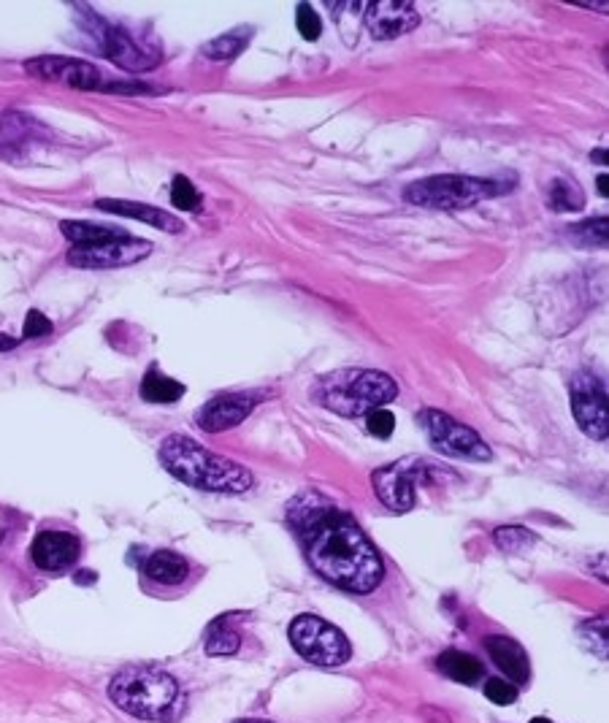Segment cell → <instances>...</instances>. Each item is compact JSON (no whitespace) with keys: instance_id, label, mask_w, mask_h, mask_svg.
<instances>
[{"instance_id":"22","label":"cell","mask_w":609,"mask_h":723,"mask_svg":"<svg viewBox=\"0 0 609 723\" xmlns=\"http://www.w3.org/2000/svg\"><path fill=\"white\" fill-rule=\"evenodd\" d=\"M185 396V385L171 380L157 369H149L141 380V399L149 404H174Z\"/></svg>"},{"instance_id":"16","label":"cell","mask_w":609,"mask_h":723,"mask_svg":"<svg viewBox=\"0 0 609 723\" xmlns=\"http://www.w3.org/2000/svg\"><path fill=\"white\" fill-rule=\"evenodd\" d=\"M47 128L38 125L28 114H3L0 117V158L14 160L22 152H30L36 141L44 139Z\"/></svg>"},{"instance_id":"23","label":"cell","mask_w":609,"mask_h":723,"mask_svg":"<svg viewBox=\"0 0 609 723\" xmlns=\"http://www.w3.org/2000/svg\"><path fill=\"white\" fill-rule=\"evenodd\" d=\"M252 33H255L252 28L231 30V33H225V36L209 41V44L203 47V55L209 57V60H233V57L241 55L244 47L250 44Z\"/></svg>"},{"instance_id":"14","label":"cell","mask_w":609,"mask_h":723,"mask_svg":"<svg viewBox=\"0 0 609 723\" xmlns=\"http://www.w3.org/2000/svg\"><path fill=\"white\" fill-rule=\"evenodd\" d=\"M79 553H82L79 539L65 531H41L30 547L33 564L44 572H63L79 561Z\"/></svg>"},{"instance_id":"3","label":"cell","mask_w":609,"mask_h":723,"mask_svg":"<svg viewBox=\"0 0 609 723\" xmlns=\"http://www.w3.org/2000/svg\"><path fill=\"white\" fill-rule=\"evenodd\" d=\"M114 705L141 721L166 723L182 713L185 699L174 677L155 667H128L114 675L109 686Z\"/></svg>"},{"instance_id":"21","label":"cell","mask_w":609,"mask_h":723,"mask_svg":"<svg viewBox=\"0 0 609 723\" xmlns=\"http://www.w3.org/2000/svg\"><path fill=\"white\" fill-rule=\"evenodd\" d=\"M60 233L65 239H71L76 247H95V244H106V241L125 239L130 233L114 225H98V223H60Z\"/></svg>"},{"instance_id":"4","label":"cell","mask_w":609,"mask_h":723,"mask_svg":"<svg viewBox=\"0 0 609 723\" xmlns=\"http://www.w3.org/2000/svg\"><path fill=\"white\" fill-rule=\"evenodd\" d=\"M396 396V380L382 374V371L369 369L336 371L314 388V401L336 412V415H344V418H355V415H363L371 409L385 407Z\"/></svg>"},{"instance_id":"6","label":"cell","mask_w":609,"mask_h":723,"mask_svg":"<svg viewBox=\"0 0 609 723\" xmlns=\"http://www.w3.org/2000/svg\"><path fill=\"white\" fill-rule=\"evenodd\" d=\"M287 634L298 656L317 667H339L352 656L350 642L342 631L317 615H298Z\"/></svg>"},{"instance_id":"10","label":"cell","mask_w":609,"mask_h":723,"mask_svg":"<svg viewBox=\"0 0 609 723\" xmlns=\"http://www.w3.org/2000/svg\"><path fill=\"white\" fill-rule=\"evenodd\" d=\"M25 71L41 79V82L63 84L71 90H101L103 87L101 71L93 63L79 60V57H33L25 63Z\"/></svg>"},{"instance_id":"28","label":"cell","mask_w":609,"mask_h":723,"mask_svg":"<svg viewBox=\"0 0 609 723\" xmlns=\"http://www.w3.org/2000/svg\"><path fill=\"white\" fill-rule=\"evenodd\" d=\"M171 201H174L176 209L182 212H195L201 209V193L195 190V185L187 177H174V185H171Z\"/></svg>"},{"instance_id":"27","label":"cell","mask_w":609,"mask_h":723,"mask_svg":"<svg viewBox=\"0 0 609 723\" xmlns=\"http://www.w3.org/2000/svg\"><path fill=\"white\" fill-rule=\"evenodd\" d=\"M572 236H577V241L588 247H607V220L593 217V220L572 225Z\"/></svg>"},{"instance_id":"9","label":"cell","mask_w":609,"mask_h":723,"mask_svg":"<svg viewBox=\"0 0 609 723\" xmlns=\"http://www.w3.org/2000/svg\"><path fill=\"white\" fill-rule=\"evenodd\" d=\"M147 255H152V241L125 236V239L106 241L95 247H74L68 252V263L76 269H120L133 266Z\"/></svg>"},{"instance_id":"26","label":"cell","mask_w":609,"mask_h":723,"mask_svg":"<svg viewBox=\"0 0 609 723\" xmlns=\"http://www.w3.org/2000/svg\"><path fill=\"white\" fill-rule=\"evenodd\" d=\"M493 539H496V545L501 550H507V553H520V550H526L536 542V537L531 534L528 529L523 526H501V529L493 531Z\"/></svg>"},{"instance_id":"32","label":"cell","mask_w":609,"mask_h":723,"mask_svg":"<svg viewBox=\"0 0 609 723\" xmlns=\"http://www.w3.org/2000/svg\"><path fill=\"white\" fill-rule=\"evenodd\" d=\"M47 334H52V323H49L47 317L41 315L38 309H30L28 317H25L22 336H25V339H38V336H47Z\"/></svg>"},{"instance_id":"25","label":"cell","mask_w":609,"mask_h":723,"mask_svg":"<svg viewBox=\"0 0 609 723\" xmlns=\"http://www.w3.org/2000/svg\"><path fill=\"white\" fill-rule=\"evenodd\" d=\"M228 621H231V615L220 618L209 631V637H206V653L209 656H233L241 648L239 631L231 629Z\"/></svg>"},{"instance_id":"15","label":"cell","mask_w":609,"mask_h":723,"mask_svg":"<svg viewBox=\"0 0 609 723\" xmlns=\"http://www.w3.org/2000/svg\"><path fill=\"white\" fill-rule=\"evenodd\" d=\"M371 482H374L379 501L390 512H409L415 507V480H412V474L404 472V466L377 469Z\"/></svg>"},{"instance_id":"2","label":"cell","mask_w":609,"mask_h":723,"mask_svg":"<svg viewBox=\"0 0 609 723\" xmlns=\"http://www.w3.org/2000/svg\"><path fill=\"white\" fill-rule=\"evenodd\" d=\"M157 455H160V464L166 466L168 474H174L179 482L201 488V491L244 493L250 491L252 482H255L250 469H244L231 458H222V455L206 450L201 442H195L190 436H168Z\"/></svg>"},{"instance_id":"8","label":"cell","mask_w":609,"mask_h":723,"mask_svg":"<svg viewBox=\"0 0 609 723\" xmlns=\"http://www.w3.org/2000/svg\"><path fill=\"white\" fill-rule=\"evenodd\" d=\"M572 412L591 439H607V385L596 374H577L572 382Z\"/></svg>"},{"instance_id":"12","label":"cell","mask_w":609,"mask_h":723,"mask_svg":"<svg viewBox=\"0 0 609 723\" xmlns=\"http://www.w3.org/2000/svg\"><path fill=\"white\" fill-rule=\"evenodd\" d=\"M363 22L366 28L377 41H388V38H398L417 28V11L412 9V3H401V0H379V3H369L363 11Z\"/></svg>"},{"instance_id":"18","label":"cell","mask_w":609,"mask_h":723,"mask_svg":"<svg viewBox=\"0 0 609 723\" xmlns=\"http://www.w3.org/2000/svg\"><path fill=\"white\" fill-rule=\"evenodd\" d=\"M485 650L488 656L493 659V664L504 672V677H509V683H526L528 675H531V667H528V656L526 650L520 648L515 640L509 637H488L485 640Z\"/></svg>"},{"instance_id":"29","label":"cell","mask_w":609,"mask_h":723,"mask_svg":"<svg viewBox=\"0 0 609 723\" xmlns=\"http://www.w3.org/2000/svg\"><path fill=\"white\" fill-rule=\"evenodd\" d=\"M296 25L298 33H301L306 41H317V38L323 36V19H320V14H317L309 3H298Z\"/></svg>"},{"instance_id":"31","label":"cell","mask_w":609,"mask_h":723,"mask_svg":"<svg viewBox=\"0 0 609 723\" xmlns=\"http://www.w3.org/2000/svg\"><path fill=\"white\" fill-rule=\"evenodd\" d=\"M366 426H369V431L377 439H388L393 431H396V415L393 412H388L385 407H379V409H371L369 412V420H366Z\"/></svg>"},{"instance_id":"11","label":"cell","mask_w":609,"mask_h":723,"mask_svg":"<svg viewBox=\"0 0 609 723\" xmlns=\"http://www.w3.org/2000/svg\"><path fill=\"white\" fill-rule=\"evenodd\" d=\"M258 401V393H222V396H214L198 412V426L203 431H212V434L228 431V428L239 426V423L250 418V412L258 407Z\"/></svg>"},{"instance_id":"19","label":"cell","mask_w":609,"mask_h":723,"mask_svg":"<svg viewBox=\"0 0 609 723\" xmlns=\"http://www.w3.org/2000/svg\"><path fill=\"white\" fill-rule=\"evenodd\" d=\"M144 572H147L149 580H155L160 585H179L185 583L187 575H190V564L174 550H157L147 558Z\"/></svg>"},{"instance_id":"37","label":"cell","mask_w":609,"mask_h":723,"mask_svg":"<svg viewBox=\"0 0 609 723\" xmlns=\"http://www.w3.org/2000/svg\"><path fill=\"white\" fill-rule=\"evenodd\" d=\"M531 723H550V721H547V718H534Z\"/></svg>"},{"instance_id":"7","label":"cell","mask_w":609,"mask_h":723,"mask_svg":"<svg viewBox=\"0 0 609 723\" xmlns=\"http://www.w3.org/2000/svg\"><path fill=\"white\" fill-rule=\"evenodd\" d=\"M420 426L425 428L434 450H439L442 455L463 458V461H490V447L482 442V436L439 409H423Z\"/></svg>"},{"instance_id":"1","label":"cell","mask_w":609,"mask_h":723,"mask_svg":"<svg viewBox=\"0 0 609 723\" xmlns=\"http://www.w3.org/2000/svg\"><path fill=\"white\" fill-rule=\"evenodd\" d=\"M306 558L320 577L350 594H371L382 583V558L350 515L320 510L304 520Z\"/></svg>"},{"instance_id":"30","label":"cell","mask_w":609,"mask_h":723,"mask_svg":"<svg viewBox=\"0 0 609 723\" xmlns=\"http://www.w3.org/2000/svg\"><path fill=\"white\" fill-rule=\"evenodd\" d=\"M485 696H488L493 705L507 707L517 699V688L509 683V680H501V677H490L485 683Z\"/></svg>"},{"instance_id":"5","label":"cell","mask_w":609,"mask_h":723,"mask_svg":"<svg viewBox=\"0 0 609 723\" xmlns=\"http://www.w3.org/2000/svg\"><path fill=\"white\" fill-rule=\"evenodd\" d=\"M515 187V179L496 177H461V174H442V177H428L404 190L409 204L425 206V209H466V206L480 204L488 198L507 193Z\"/></svg>"},{"instance_id":"36","label":"cell","mask_w":609,"mask_h":723,"mask_svg":"<svg viewBox=\"0 0 609 723\" xmlns=\"http://www.w3.org/2000/svg\"><path fill=\"white\" fill-rule=\"evenodd\" d=\"M236 723H271V721H258V718H247V721H236Z\"/></svg>"},{"instance_id":"13","label":"cell","mask_w":609,"mask_h":723,"mask_svg":"<svg viewBox=\"0 0 609 723\" xmlns=\"http://www.w3.org/2000/svg\"><path fill=\"white\" fill-rule=\"evenodd\" d=\"M101 44L103 55L109 57L111 63L125 68V71H149V68H155L157 63V52L144 49L141 44L133 41L128 30L109 25V22L101 25Z\"/></svg>"},{"instance_id":"17","label":"cell","mask_w":609,"mask_h":723,"mask_svg":"<svg viewBox=\"0 0 609 723\" xmlns=\"http://www.w3.org/2000/svg\"><path fill=\"white\" fill-rule=\"evenodd\" d=\"M95 206H98L101 212L117 214V217H130V220H139V223H147V225H152V228H160V231H166V233H182V228H185V225L179 223L176 217H171V214L163 212V209H157V206H149V204L101 198V201H98Z\"/></svg>"},{"instance_id":"33","label":"cell","mask_w":609,"mask_h":723,"mask_svg":"<svg viewBox=\"0 0 609 723\" xmlns=\"http://www.w3.org/2000/svg\"><path fill=\"white\" fill-rule=\"evenodd\" d=\"M101 90H106V93H152V87H147V84H128V82H109L103 84Z\"/></svg>"},{"instance_id":"20","label":"cell","mask_w":609,"mask_h":723,"mask_svg":"<svg viewBox=\"0 0 609 723\" xmlns=\"http://www.w3.org/2000/svg\"><path fill=\"white\" fill-rule=\"evenodd\" d=\"M436 667L442 675H447L455 683H463V686H474L482 677L480 661L469 653H463V650H444L442 656L436 659Z\"/></svg>"},{"instance_id":"34","label":"cell","mask_w":609,"mask_h":723,"mask_svg":"<svg viewBox=\"0 0 609 723\" xmlns=\"http://www.w3.org/2000/svg\"><path fill=\"white\" fill-rule=\"evenodd\" d=\"M596 187H599V195H607V193H609V179H607V174H599V182H596Z\"/></svg>"},{"instance_id":"24","label":"cell","mask_w":609,"mask_h":723,"mask_svg":"<svg viewBox=\"0 0 609 723\" xmlns=\"http://www.w3.org/2000/svg\"><path fill=\"white\" fill-rule=\"evenodd\" d=\"M547 198H550V206H553L555 212H580L582 206H585V193L569 177L553 179Z\"/></svg>"},{"instance_id":"35","label":"cell","mask_w":609,"mask_h":723,"mask_svg":"<svg viewBox=\"0 0 609 723\" xmlns=\"http://www.w3.org/2000/svg\"><path fill=\"white\" fill-rule=\"evenodd\" d=\"M11 347H17V339H11V336H0V350H11Z\"/></svg>"}]
</instances>
